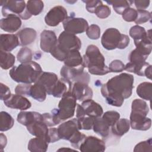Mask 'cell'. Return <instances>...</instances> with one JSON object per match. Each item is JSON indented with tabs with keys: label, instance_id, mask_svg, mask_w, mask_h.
I'll use <instances>...</instances> for the list:
<instances>
[{
	"label": "cell",
	"instance_id": "cell-1",
	"mask_svg": "<svg viewBox=\"0 0 152 152\" xmlns=\"http://www.w3.org/2000/svg\"><path fill=\"white\" fill-rule=\"evenodd\" d=\"M134 78L131 74L122 73L112 77L102 85L101 93L106 102L112 106L120 107L125 99L132 93Z\"/></svg>",
	"mask_w": 152,
	"mask_h": 152
},
{
	"label": "cell",
	"instance_id": "cell-2",
	"mask_svg": "<svg viewBox=\"0 0 152 152\" xmlns=\"http://www.w3.org/2000/svg\"><path fill=\"white\" fill-rule=\"evenodd\" d=\"M42 72V69L38 63L31 61L12 67L9 74L15 82L31 84L38 80Z\"/></svg>",
	"mask_w": 152,
	"mask_h": 152
},
{
	"label": "cell",
	"instance_id": "cell-3",
	"mask_svg": "<svg viewBox=\"0 0 152 152\" xmlns=\"http://www.w3.org/2000/svg\"><path fill=\"white\" fill-rule=\"evenodd\" d=\"M83 59L84 66L87 68L90 74L103 75L110 72L108 67L104 64V57L96 46H88Z\"/></svg>",
	"mask_w": 152,
	"mask_h": 152
},
{
	"label": "cell",
	"instance_id": "cell-4",
	"mask_svg": "<svg viewBox=\"0 0 152 152\" xmlns=\"http://www.w3.org/2000/svg\"><path fill=\"white\" fill-rule=\"evenodd\" d=\"M148 112V106L144 100L139 99L133 100L129 118L130 126L133 129L146 131L150 128L151 121L147 117Z\"/></svg>",
	"mask_w": 152,
	"mask_h": 152
},
{
	"label": "cell",
	"instance_id": "cell-5",
	"mask_svg": "<svg viewBox=\"0 0 152 152\" xmlns=\"http://www.w3.org/2000/svg\"><path fill=\"white\" fill-rule=\"evenodd\" d=\"M77 99L70 91L65 93L61 97L58 108L54 109L51 112L53 114L57 124L72 118L75 114Z\"/></svg>",
	"mask_w": 152,
	"mask_h": 152
},
{
	"label": "cell",
	"instance_id": "cell-6",
	"mask_svg": "<svg viewBox=\"0 0 152 152\" xmlns=\"http://www.w3.org/2000/svg\"><path fill=\"white\" fill-rule=\"evenodd\" d=\"M129 41L128 36L121 34L115 28L106 29L101 39L102 46L107 50H113L116 48L124 49L128 46Z\"/></svg>",
	"mask_w": 152,
	"mask_h": 152
},
{
	"label": "cell",
	"instance_id": "cell-7",
	"mask_svg": "<svg viewBox=\"0 0 152 152\" xmlns=\"http://www.w3.org/2000/svg\"><path fill=\"white\" fill-rule=\"evenodd\" d=\"M149 55L135 48L128 56L129 62L125 65L124 69L139 76H144V71L150 64L145 62Z\"/></svg>",
	"mask_w": 152,
	"mask_h": 152
},
{
	"label": "cell",
	"instance_id": "cell-8",
	"mask_svg": "<svg viewBox=\"0 0 152 152\" xmlns=\"http://www.w3.org/2000/svg\"><path fill=\"white\" fill-rule=\"evenodd\" d=\"M84 65L76 68L68 67L65 65L62 67L60 72L61 75L69 83L70 90L74 83L80 82L88 84L90 77L87 72L84 71Z\"/></svg>",
	"mask_w": 152,
	"mask_h": 152
},
{
	"label": "cell",
	"instance_id": "cell-9",
	"mask_svg": "<svg viewBox=\"0 0 152 152\" xmlns=\"http://www.w3.org/2000/svg\"><path fill=\"white\" fill-rule=\"evenodd\" d=\"M56 46L68 54L71 50H79L81 48V41L75 34L64 31L58 38Z\"/></svg>",
	"mask_w": 152,
	"mask_h": 152
},
{
	"label": "cell",
	"instance_id": "cell-10",
	"mask_svg": "<svg viewBox=\"0 0 152 152\" xmlns=\"http://www.w3.org/2000/svg\"><path fill=\"white\" fill-rule=\"evenodd\" d=\"M103 113L102 107L91 99L86 100L82 102L81 104H78L77 106V118L81 116L97 118L102 116Z\"/></svg>",
	"mask_w": 152,
	"mask_h": 152
},
{
	"label": "cell",
	"instance_id": "cell-11",
	"mask_svg": "<svg viewBox=\"0 0 152 152\" xmlns=\"http://www.w3.org/2000/svg\"><path fill=\"white\" fill-rule=\"evenodd\" d=\"M63 27L64 31L77 34L86 31L88 27V24L83 18L69 16L63 21Z\"/></svg>",
	"mask_w": 152,
	"mask_h": 152
},
{
	"label": "cell",
	"instance_id": "cell-12",
	"mask_svg": "<svg viewBox=\"0 0 152 152\" xmlns=\"http://www.w3.org/2000/svg\"><path fill=\"white\" fill-rule=\"evenodd\" d=\"M67 11L64 7L55 6L47 12L45 17V21L48 26L55 27L67 18Z\"/></svg>",
	"mask_w": 152,
	"mask_h": 152
},
{
	"label": "cell",
	"instance_id": "cell-13",
	"mask_svg": "<svg viewBox=\"0 0 152 152\" xmlns=\"http://www.w3.org/2000/svg\"><path fill=\"white\" fill-rule=\"evenodd\" d=\"M1 5L2 7V15L5 17L10 14H17L20 17L26 8L24 1H2Z\"/></svg>",
	"mask_w": 152,
	"mask_h": 152
},
{
	"label": "cell",
	"instance_id": "cell-14",
	"mask_svg": "<svg viewBox=\"0 0 152 152\" xmlns=\"http://www.w3.org/2000/svg\"><path fill=\"white\" fill-rule=\"evenodd\" d=\"M82 152H103L106 150L104 142L94 136L86 137L79 148Z\"/></svg>",
	"mask_w": 152,
	"mask_h": 152
},
{
	"label": "cell",
	"instance_id": "cell-15",
	"mask_svg": "<svg viewBox=\"0 0 152 152\" xmlns=\"http://www.w3.org/2000/svg\"><path fill=\"white\" fill-rule=\"evenodd\" d=\"M60 139L69 141L80 131L76 118L62 123L57 128Z\"/></svg>",
	"mask_w": 152,
	"mask_h": 152
},
{
	"label": "cell",
	"instance_id": "cell-16",
	"mask_svg": "<svg viewBox=\"0 0 152 152\" xmlns=\"http://www.w3.org/2000/svg\"><path fill=\"white\" fill-rule=\"evenodd\" d=\"M71 93L79 101L91 99L93 97L92 89L87 84L80 82L74 83L71 88Z\"/></svg>",
	"mask_w": 152,
	"mask_h": 152
},
{
	"label": "cell",
	"instance_id": "cell-17",
	"mask_svg": "<svg viewBox=\"0 0 152 152\" xmlns=\"http://www.w3.org/2000/svg\"><path fill=\"white\" fill-rule=\"evenodd\" d=\"M4 102L8 107L21 110H27L31 106V102L26 97L17 94H11L7 100Z\"/></svg>",
	"mask_w": 152,
	"mask_h": 152
},
{
	"label": "cell",
	"instance_id": "cell-18",
	"mask_svg": "<svg viewBox=\"0 0 152 152\" xmlns=\"http://www.w3.org/2000/svg\"><path fill=\"white\" fill-rule=\"evenodd\" d=\"M58 39L54 31L52 30H45L40 34V48L48 53H50L51 50L57 44Z\"/></svg>",
	"mask_w": 152,
	"mask_h": 152
},
{
	"label": "cell",
	"instance_id": "cell-19",
	"mask_svg": "<svg viewBox=\"0 0 152 152\" xmlns=\"http://www.w3.org/2000/svg\"><path fill=\"white\" fill-rule=\"evenodd\" d=\"M22 24L20 18L15 14H10L2 18L0 21L1 28L8 33H14L21 27Z\"/></svg>",
	"mask_w": 152,
	"mask_h": 152
},
{
	"label": "cell",
	"instance_id": "cell-20",
	"mask_svg": "<svg viewBox=\"0 0 152 152\" xmlns=\"http://www.w3.org/2000/svg\"><path fill=\"white\" fill-rule=\"evenodd\" d=\"M20 45V41L14 34H1L0 35L1 50L10 52Z\"/></svg>",
	"mask_w": 152,
	"mask_h": 152
},
{
	"label": "cell",
	"instance_id": "cell-21",
	"mask_svg": "<svg viewBox=\"0 0 152 152\" xmlns=\"http://www.w3.org/2000/svg\"><path fill=\"white\" fill-rule=\"evenodd\" d=\"M58 76L53 72H42L38 80L36 81L44 86L47 94L50 95V93L56 84L58 80Z\"/></svg>",
	"mask_w": 152,
	"mask_h": 152
},
{
	"label": "cell",
	"instance_id": "cell-22",
	"mask_svg": "<svg viewBox=\"0 0 152 152\" xmlns=\"http://www.w3.org/2000/svg\"><path fill=\"white\" fill-rule=\"evenodd\" d=\"M27 129L31 135L37 137H45L48 140L49 129L43 119L36 121L27 126Z\"/></svg>",
	"mask_w": 152,
	"mask_h": 152
},
{
	"label": "cell",
	"instance_id": "cell-23",
	"mask_svg": "<svg viewBox=\"0 0 152 152\" xmlns=\"http://www.w3.org/2000/svg\"><path fill=\"white\" fill-rule=\"evenodd\" d=\"M17 36L20 41V45L27 46L34 42L37 37V33L35 30L31 28H24L20 30Z\"/></svg>",
	"mask_w": 152,
	"mask_h": 152
},
{
	"label": "cell",
	"instance_id": "cell-24",
	"mask_svg": "<svg viewBox=\"0 0 152 152\" xmlns=\"http://www.w3.org/2000/svg\"><path fill=\"white\" fill-rule=\"evenodd\" d=\"M49 142L47 138L37 137L31 139L28 144V150L32 152H45Z\"/></svg>",
	"mask_w": 152,
	"mask_h": 152
},
{
	"label": "cell",
	"instance_id": "cell-25",
	"mask_svg": "<svg viewBox=\"0 0 152 152\" xmlns=\"http://www.w3.org/2000/svg\"><path fill=\"white\" fill-rule=\"evenodd\" d=\"M41 119H43L42 115L37 112L22 111L17 115V121L26 126L36 121Z\"/></svg>",
	"mask_w": 152,
	"mask_h": 152
},
{
	"label": "cell",
	"instance_id": "cell-26",
	"mask_svg": "<svg viewBox=\"0 0 152 152\" xmlns=\"http://www.w3.org/2000/svg\"><path fill=\"white\" fill-rule=\"evenodd\" d=\"M64 62V65L68 67L76 68L83 65V57L78 50L70 51Z\"/></svg>",
	"mask_w": 152,
	"mask_h": 152
},
{
	"label": "cell",
	"instance_id": "cell-27",
	"mask_svg": "<svg viewBox=\"0 0 152 152\" xmlns=\"http://www.w3.org/2000/svg\"><path fill=\"white\" fill-rule=\"evenodd\" d=\"M129 120L126 118H122L118 120L116 123L111 126V130L113 135L121 137L129 130Z\"/></svg>",
	"mask_w": 152,
	"mask_h": 152
},
{
	"label": "cell",
	"instance_id": "cell-28",
	"mask_svg": "<svg viewBox=\"0 0 152 152\" xmlns=\"http://www.w3.org/2000/svg\"><path fill=\"white\" fill-rule=\"evenodd\" d=\"M47 92L43 85L35 82L30 88L29 96L38 102H43L46 98Z\"/></svg>",
	"mask_w": 152,
	"mask_h": 152
},
{
	"label": "cell",
	"instance_id": "cell-29",
	"mask_svg": "<svg viewBox=\"0 0 152 152\" xmlns=\"http://www.w3.org/2000/svg\"><path fill=\"white\" fill-rule=\"evenodd\" d=\"M70 91V86L69 83L63 78L59 79L52 88L50 95H52L55 97L60 98L67 91Z\"/></svg>",
	"mask_w": 152,
	"mask_h": 152
},
{
	"label": "cell",
	"instance_id": "cell-30",
	"mask_svg": "<svg viewBox=\"0 0 152 152\" xmlns=\"http://www.w3.org/2000/svg\"><path fill=\"white\" fill-rule=\"evenodd\" d=\"M109 127L110 126L103 119V118H101L100 116L95 119L92 128L94 132L96 134L102 137L106 138L109 135Z\"/></svg>",
	"mask_w": 152,
	"mask_h": 152
},
{
	"label": "cell",
	"instance_id": "cell-31",
	"mask_svg": "<svg viewBox=\"0 0 152 152\" xmlns=\"http://www.w3.org/2000/svg\"><path fill=\"white\" fill-rule=\"evenodd\" d=\"M129 33L130 36L133 38L134 42H136L151 36V30L146 31L144 27L138 25H135L130 28Z\"/></svg>",
	"mask_w": 152,
	"mask_h": 152
},
{
	"label": "cell",
	"instance_id": "cell-32",
	"mask_svg": "<svg viewBox=\"0 0 152 152\" xmlns=\"http://www.w3.org/2000/svg\"><path fill=\"white\" fill-rule=\"evenodd\" d=\"M151 90L152 83L150 82H143L138 86L137 93L142 99L150 101L151 99Z\"/></svg>",
	"mask_w": 152,
	"mask_h": 152
},
{
	"label": "cell",
	"instance_id": "cell-33",
	"mask_svg": "<svg viewBox=\"0 0 152 152\" xmlns=\"http://www.w3.org/2000/svg\"><path fill=\"white\" fill-rule=\"evenodd\" d=\"M15 58L10 52H7L0 50V64L1 67L3 69H8L14 65Z\"/></svg>",
	"mask_w": 152,
	"mask_h": 152
},
{
	"label": "cell",
	"instance_id": "cell-34",
	"mask_svg": "<svg viewBox=\"0 0 152 152\" xmlns=\"http://www.w3.org/2000/svg\"><path fill=\"white\" fill-rule=\"evenodd\" d=\"M44 4L42 1H28L26 11L31 16L39 15L43 10Z\"/></svg>",
	"mask_w": 152,
	"mask_h": 152
},
{
	"label": "cell",
	"instance_id": "cell-35",
	"mask_svg": "<svg viewBox=\"0 0 152 152\" xmlns=\"http://www.w3.org/2000/svg\"><path fill=\"white\" fill-rule=\"evenodd\" d=\"M0 131L1 132L7 131L13 126L14 120L8 113L2 111L0 113Z\"/></svg>",
	"mask_w": 152,
	"mask_h": 152
},
{
	"label": "cell",
	"instance_id": "cell-36",
	"mask_svg": "<svg viewBox=\"0 0 152 152\" xmlns=\"http://www.w3.org/2000/svg\"><path fill=\"white\" fill-rule=\"evenodd\" d=\"M108 4L112 5L113 8L114 9L115 11L118 13V14H121L124 12V11L126 10L128 8L130 7L131 3L132 1H106Z\"/></svg>",
	"mask_w": 152,
	"mask_h": 152
},
{
	"label": "cell",
	"instance_id": "cell-37",
	"mask_svg": "<svg viewBox=\"0 0 152 152\" xmlns=\"http://www.w3.org/2000/svg\"><path fill=\"white\" fill-rule=\"evenodd\" d=\"M33 58V53L30 49L27 47L22 48L18 51L17 58L21 64L31 62Z\"/></svg>",
	"mask_w": 152,
	"mask_h": 152
},
{
	"label": "cell",
	"instance_id": "cell-38",
	"mask_svg": "<svg viewBox=\"0 0 152 152\" xmlns=\"http://www.w3.org/2000/svg\"><path fill=\"white\" fill-rule=\"evenodd\" d=\"M96 118L88 116H81L77 118L79 129L90 130L92 129L94 122Z\"/></svg>",
	"mask_w": 152,
	"mask_h": 152
},
{
	"label": "cell",
	"instance_id": "cell-39",
	"mask_svg": "<svg viewBox=\"0 0 152 152\" xmlns=\"http://www.w3.org/2000/svg\"><path fill=\"white\" fill-rule=\"evenodd\" d=\"M102 118L110 126H112L119 119L120 114L116 111L110 110L107 111L103 114Z\"/></svg>",
	"mask_w": 152,
	"mask_h": 152
},
{
	"label": "cell",
	"instance_id": "cell-40",
	"mask_svg": "<svg viewBox=\"0 0 152 152\" xmlns=\"http://www.w3.org/2000/svg\"><path fill=\"white\" fill-rule=\"evenodd\" d=\"M137 17L134 21L137 25L145 23L151 18V14L150 12L146 10H137Z\"/></svg>",
	"mask_w": 152,
	"mask_h": 152
},
{
	"label": "cell",
	"instance_id": "cell-41",
	"mask_svg": "<svg viewBox=\"0 0 152 152\" xmlns=\"http://www.w3.org/2000/svg\"><path fill=\"white\" fill-rule=\"evenodd\" d=\"M110 8L109 7L102 4L96 8L94 13L97 17L103 19L108 17L110 14Z\"/></svg>",
	"mask_w": 152,
	"mask_h": 152
},
{
	"label": "cell",
	"instance_id": "cell-42",
	"mask_svg": "<svg viewBox=\"0 0 152 152\" xmlns=\"http://www.w3.org/2000/svg\"><path fill=\"white\" fill-rule=\"evenodd\" d=\"M86 34L89 39L92 40H97L100 36V28L96 24H91L87 28Z\"/></svg>",
	"mask_w": 152,
	"mask_h": 152
},
{
	"label": "cell",
	"instance_id": "cell-43",
	"mask_svg": "<svg viewBox=\"0 0 152 152\" xmlns=\"http://www.w3.org/2000/svg\"><path fill=\"white\" fill-rule=\"evenodd\" d=\"M152 145H151V138H149L147 140L141 141L137 144L134 149V151H152Z\"/></svg>",
	"mask_w": 152,
	"mask_h": 152
},
{
	"label": "cell",
	"instance_id": "cell-44",
	"mask_svg": "<svg viewBox=\"0 0 152 152\" xmlns=\"http://www.w3.org/2000/svg\"><path fill=\"white\" fill-rule=\"evenodd\" d=\"M122 18L128 22L134 21L137 17V11L135 9L129 7L122 14Z\"/></svg>",
	"mask_w": 152,
	"mask_h": 152
},
{
	"label": "cell",
	"instance_id": "cell-45",
	"mask_svg": "<svg viewBox=\"0 0 152 152\" xmlns=\"http://www.w3.org/2000/svg\"><path fill=\"white\" fill-rule=\"evenodd\" d=\"M125 65L124 63L118 59L113 60L109 65V70L112 72H121L124 71Z\"/></svg>",
	"mask_w": 152,
	"mask_h": 152
},
{
	"label": "cell",
	"instance_id": "cell-46",
	"mask_svg": "<svg viewBox=\"0 0 152 152\" xmlns=\"http://www.w3.org/2000/svg\"><path fill=\"white\" fill-rule=\"evenodd\" d=\"M31 86V84H19L17 86V87L15 88V94L28 96Z\"/></svg>",
	"mask_w": 152,
	"mask_h": 152
},
{
	"label": "cell",
	"instance_id": "cell-47",
	"mask_svg": "<svg viewBox=\"0 0 152 152\" xmlns=\"http://www.w3.org/2000/svg\"><path fill=\"white\" fill-rule=\"evenodd\" d=\"M86 4V8L87 10L91 13H94L96 8L100 4H103L102 1L97 0H86L83 1Z\"/></svg>",
	"mask_w": 152,
	"mask_h": 152
},
{
	"label": "cell",
	"instance_id": "cell-48",
	"mask_svg": "<svg viewBox=\"0 0 152 152\" xmlns=\"http://www.w3.org/2000/svg\"><path fill=\"white\" fill-rule=\"evenodd\" d=\"M43 120L48 126H53L58 125L53 114L51 113H45L42 114Z\"/></svg>",
	"mask_w": 152,
	"mask_h": 152
},
{
	"label": "cell",
	"instance_id": "cell-49",
	"mask_svg": "<svg viewBox=\"0 0 152 152\" xmlns=\"http://www.w3.org/2000/svg\"><path fill=\"white\" fill-rule=\"evenodd\" d=\"M0 87H1V90H0V99L2 100H7L11 96V91L10 88L3 84L2 83H1L0 84Z\"/></svg>",
	"mask_w": 152,
	"mask_h": 152
},
{
	"label": "cell",
	"instance_id": "cell-50",
	"mask_svg": "<svg viewBox=\"0 0 152 152\" xmlns=\"http://www.w3.org/2000/svg\"><path fill=\"white\" fill-rule=\"evenodd\" d=\"M48 140L50 142H55L59 140V136L58 134V129L56 128H52L49 129V132H48Z\"/></svg>",
	"mask_w": 152,
	"mask_h": 152
},
{
	"label": "cell",
	"instance_id": "cell-51",
	"mask_svg": "<svg viewBox=\"0 0 152 152\" xmlns=\"http://www.w3.org/2000/svg\"><path fill=\"white\" fill-rule=\"evenodd\" d=\"M133 2L135 4V7L137 8V10H145L147 7H148L150 1H134Z\"/></svg>",
	"mask_w": 152,
	"mask_h": 152
},
{
	"label": "cell",
	"instance_id": "cell-52",
	"mask_svg": "<svg viewBox=\"0 0 152 152\" xmlns=\"http://www.w3.org/2000/svg\"><path fill=\"white\" fill-rule=\"evenodd\" d=\"M7 140L6 136L2 134L1 133L0 134V148L1 151H3V149L5 148V147L7 145Z\"/></svg>",
	"mask_w": 152,
	"mask_h": 152
},
{
	"label": "cell",
	"instance_id": "cell-53",
	"mask_svg": "<svg viewBox=\"0 0 152 152\" xmlns=\"http://www.w3.org/2000/svg\"><path fill=\"white\" fill-rule=\"evenodd\" d=\"M144 76L149 79H151V65H149L144 71Z\"/></svg>",
	"mask_w": 152,
	"mask_h": 152
}]
</instances>
